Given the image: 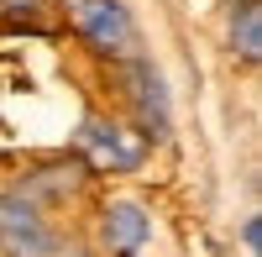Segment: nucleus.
Returning a JSON list of instances; mask_svg holds the SVG:
<instances>
[{
	"mask_svg": "<svg viewBox=\"0 0 262 257\" xmlns=\"http://www.w3.org/2000/svg\"><path fill=\"white\" fill-rule=\"evenodd\" d=\"M53 6L58 0H0V16L21 21V27H42V21L53 16Z\"/></svg>",
	"mask_w": 262,
	"mask_h": 257,
	"instance_id": "nucleus-8",
	"label": "nucleus"
},
{
	"mask_svg": "<svg viewBox=\"0 0 262 257\" xmlns=\"http://www.w3.org/2000/svg\"><path fill=\"white\" fill-rule=\"evenodd\" d=\"M126 105H131V132H137L147 147H158L173 137V95L168 79L152 58H126Z\"/></svg>",
	"mask_w": 262,
	"mask_h": 257,
	"instance_id": "nucleus-2",
	"label": "nucleus"
},
{
	"mask_svg": "<svg viewBox=\"0 0 262 257\" xmlns=\"http://www.w3.org/2000/svg\"><path fill=\"white\" fill-rule=\"evenodd\" d=\"M74 27L105 58H142V21L126 0H74Z\"/></svg>",
	"mask_w": 262,
	"mask_h": 257,
	"instance_id": "nucleus-3",
	"label": "nucleus"
},
{
	"mask_svg": "<svg viewBox=\"0 0 262 257\" xmlns=\"http://www.w3.org/2000/svg\"><path fill=\"white\" fill-rule=\"evenodd\" d=\"M100 242L111 252H142L152 242V210L142 200H111L100 210Z\"/></svg>",
	"mask_w": 262,
	"mask_h": 257,
	"instance_id": "nucleus-5",
	"label": "nucleus"
},
{
	"mask_svg": "<svg viewBox=\"0 0 262 257\" xmlns=\"http://www.w3.org/2000/svg\"><path fill=\"white\" fill-rule=\"evenodd\" d=\"M116 257H137V252H116Z\"/></svg>",
	"mask_w": 262,
	"mask_h": 257,
	"instance_id": "nucleus-10",
	"label": "nucleus"
},
{
	"mask_svg": "<svg viewBox=\"0 0 262 257\" xmlns=\"http://www.w3.org/2000/svg\"><path fill=\"white\" fill-rule=\"evenodd\" d=\"M84 179H90V163H84V158H63V163H48V168H37V174H27L16 189L27 200L48 205V200H69Z\"/></svg>",
	"mask_w": 262,
	"mask_h": 257,
	"instance_id": "nucleus-6",
	"label": "nucleus"
},
{
	"mask_svg": "<svg viewBox=\"0 0 262 257\" xmlns=\"http://www.w3.org/2000/svg\"><path fill=\"white\" fill-rule=\"evenodd\" d=\"M74 142H79V153H84L90 168H111V174H137V168L147 163V153H152L131 126L105 121V116H84Z\"/></svg>",
	"mask_w": 262,
	"mask_h": 257,
	"instance_id": "nucleus-4",
	"label": "nucleus"
},
{
	"mask_svg": "<svg viewBox=\"0 0 262 257\" xmlns=\"http://www.w3.org/2000/svg\"><path fill=\"white\" fill-rule=\"evenodd\" d=\"M242 247H247V257H262V216L257 210L242 221Z\"/></svg>",
	"mask_w": 262,
	"mask_h": 257,
	"instance_id": "nucleus-9",
	"label": "nucleus"
},
{
	"mask_svg": "<svg viewBox=\"0 0 262 257\" xmlns=\"http://www.w3.org/2000/svg\"><path fill=\"white\" fill-rule=\"evenodd\" d=\"M0 257H63V231L48 221V205L21 189H0Z\"/></svg>",
	"mask_w": 262,
	"mask_h": 257,
	"instance_id": "nucleus-1",
	"label": "nucleus"
},
{
	"mask_svg": "<svg viewBox=\"0 0 262 257\" xmlns=\"http://www.w3.org/2000/svg\"><path fill=\"white\" fill-rule=\"evenodd\" d=\"M226 42H231V58H242V63L262 58V6H257V0H231Z\"/></svg>",
	"mask_w": 262,
	"mask_h": 257,
	"instance_id": "nucleus-7",
	"label": "nucleus"
}]
</instances>
